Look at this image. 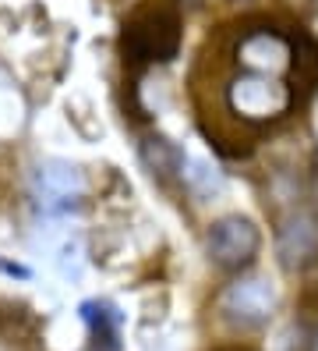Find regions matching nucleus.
Returning a JSON list of instances; mask_svg holds the SVG:
<instances>
[{"label":"nucleus","instance_id":"f257e3e1","mask_svg":"<svg viewBox=\"0 0 318 351\" xmlns=\"http://www.w3.org/2000/svg\"><path fill=\"white\" fill-rule=\"evenodd\" d=\"M297 43L272 25H248L230 47L220 103L237 125L262 128L290 114L297 99Z\"/></svg>","mask_w":318,"mask_h":351},{"label":"nucleus","instance_id":"f03ea898","mask_svg":"<svg viewBox=\"0 0 318 351\" xmlns=\"http://www.w3.org/2000/svg\"><path fill=\"white\" fill-rule=\"evenodd\" d=\"M177 47H181V22H177V11L166 4H148L124 25V53L135 64L174 60Z\"/></svg>","mask_w":318,"mask_h":351},{"label":"nucleus","instance_id":"7ed1b4c3","mask_svg":"<svg viewBox=\"0 0 318 351\" xmlns=\"http://www.w3.org/2000/svg\"><path fill=\"white\" fill-rule=\"evenodd\" d=\"M205 245H209V256L216 266H223V270H244L259 256L262 234L248 217H223L209 227Z\"/></svg>","mask_w":318,"mask_h":351},{"label":"nucleus","instance_id":"20e7f679","mask_svg":"<svg viewBox=\"0 0 318 351\" xmlns=\"http://www.w3.org/2000/svg\"><path fill=\"white\" fill-rule=\"evenodd\" d=\"M276 256L290 274H301L318 259V213L301 206L280 220L276 231Z\"/></svg>","mask_w":318,"mask_h":351},{"label":"nucleus","instance_id":"39448f33","mask_svg":"<svg viewBox=\"0 0 318 351\" xmlns=\"http://www.w3.org/2000/svg\"><path fill=\"white\" fill-rule=\"evenodd\" d=\"M272 308H276V291L262 277H241L226 284L220 295V313L241 326H262L272 316Z\"/></svg>","mask_w":318,"mask_h":351},{"label":"nucleus","instance_id":"423d86ee","mask_svg":"<svg viewBox=\"0 0 318 351\" xmlns=\"http://www.w3.org/2000/svg\"><path fill=\"white\" fill-rule=\"evenodd\" d=\"M36 195L50 213H64L85 195V174L68 160H42L36 167Z\"/></svg>","mask_w":318,"mask_h":351},{"label":"nucleus","instance_id":"0eeeda50","mask_svg":"<svg viewBox=\"0 0 318 351\" xmlns=\"http://www.w3.org/2000/svg\"><path fill=\"white\" fill-rule=\"evenodd\" d=\"M81 316L85 323L92 326V337H96V351H117V337H120V316L117 308H110L106 302H85L81 305Z\"/></svg>","mask_w":318,"mask_h":351},{"label":"nucleus","instance_id":"6e6552de","mask_svg":"<svg viewBox=\"0 0 318 351\" xmlns=\"http://www.w3.org/2000/svg\"><path fill=\"white\" fill-rule=\"evenodd\" d=\"M142 156H145L148 167H153V174H163V178L177 174V171L184 167L181 149H177V146H170L166 138H148L145 146H142Z\"/></svg>","mask_w":318,"mask_h":351},{"label":"nucleus","instance_id":"1a4fd4ad","mask_svg":"<svg viewBox=\"0 0 318 351\" xmlns=\"http://www.w3.org/2000/svg\"><path fill=\"white\" fill-rule=\"evenodd\" d=\"M184 178H187V189L195 192L198 199H212L220 189H223V181L212 174L205 163H187V171H184Z\"/></svg>","mask_w":318,"mask_h":351}]
</instances>
